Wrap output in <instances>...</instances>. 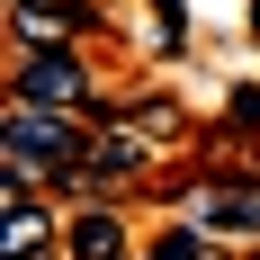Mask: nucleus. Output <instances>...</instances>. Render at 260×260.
Segmentation results:
<instances>
[{
	"label": "nucleus",
	"instance_id": "7ed1b4c3",
	"mask_svg": "<svg viewBox=\"0 0 260 260\" xmlns=\"http://www.w3.org/2000/svg\"><path fill=\"white\" fill-rule=\"evenodd\" d=\"M63 260H135V224L117 198H90V207L63 215Z\"/></svg>",
	"mask_w": 260,
	"mask_h": 260
},
{
	"label": "nucleus",
	"instance_id": "f03ea898",
	"mask_svg": "<svg viewBox=\"0 0 260 260\" xmlns=\"http://www.w3.org/2000/svg\"><path fill=\"white\" fill-rule=\"evenodd\" d=\"M63 251V198H0V260H54Z\"/></svg>",
	"mask_w": 260,
	"mask_h": 260
},
{
	"label": "nucleus",
	"instance_id": "20e7f679",
	"mask_svg": "<svg viewBox=\"0 0 260 260\" xmlns=\"http://www.w3.org/2000/svg\"><path fill=\"white\" fill-rule=\"evenodd\" d=\"M99 27V0H9V45H72Z\"/></svg>",
	"mask_w": 260,
	"mask_h": 260
},
{
	"label": "nucleus",
	"instance_id": "39448f33",
	"mask_svg": "<svg viewBox=\"0 0 260 260\" xmlns=\"http://www.w3.org/2000/svg\"><path fill=\"white\" fill-rule=\"evenodd\" d=\"M188 215L207 234H260V180H198L188 188Z\"/></svg>",
	"mask_w": 260,
	"mask_h": 260
},
{
	"label": "nucleus",
	"instance_id": "0eeeda50",
	"mask_svg": "<svg viewBox=\"0 0 260 260\" xmlns=\"http://www.w3.org/2000/svg\"><path fill=\"white\" fill-rule=\"evenodd\" d=\"M207 260H234V251H224V242H215V251H207Z\"/></svg>",
	"mask_w": 260,
	"mask_h": 260
},
{
	"label": "nucleus",
	"instance_id": "f257e3e1",
	"mask_svg": "<svg viewBox=\"0 0 260 260\" xmlns=\"http://www.w3.org/2000/svg\"><path fill=\"white\" fill-rule=\"evenodd\" d=\"M0 99H36V108H72V117H90L99 108V81H90V54L72 45H9V90Z\"/></svg>",
	"mask_w": 260,
	"mask_h": 260
},
{
	"label": "nucleus",
	"instance_id": "6e6552de",
	"mask_svg": "<svg viewBox=\"0 0 260 260\" xmlns=\"http://www.w3.org/2000/svg\"><path fill=\"white\" fill-rule=\"evenodd\" d=\"M251 36H260V0H251Z\"/></svg>",
	"mask_w": 260,
	"mask_h": 260
},
{
	"label": "nucleus",
	"instance_id": "423d86ee",
	"mask_svg": "<svg viewBox=\"0 0 260 260\" xmlns=\"http://www.w3.org/2000/svg\"><path fill=\"white\" fill-rule=\"evenodd\" d=\"M234 126H260V90H234Z\"/></svg>",
	"mask_w": 260,
	"mask_h": 260
}]
</instances>
